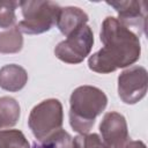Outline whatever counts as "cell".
<instances>
[{
	"instance_id": "6da1fadb",
	"label": "cell",
	"mask_w": 148,
	"mask_h": 148,
	"mask_svg": "<svg viewBox=\"0 0 148 148\" xmlns=\"http://www.w3.org/2000/svg\"><path fill=\"white\" fill-rule=\"evenodd\" d=\"M103 47L89 57L88 67L99 74H109L136 62L141 54L140 37L117 17L104 18L101 32Z\"/></svg>"
},
{
	"instance_id": "7a4b0ae2",
	"label": "cell",
	"mask_w": 148,
	"mask_h": 148,
	"mask_svg": "<svg viewBox=\"0 0 148 148\" xmlns=\"http://www.w3.org/2000/svg\"><path fill=\"white\" fill-rule=\"evenodd\" d=\"M108 105L105 92L94 86L75 88L69 98V124L80 133L87 134L95 124V119Z\"/></svg>"
},
{
	"instance_id": "3957f363",
	"label": "cell",
	"mask_w": 148,
	"mask_h": 148,
	"mask_svg": "<svg viewBox=\"0 0 148 148\" xmlns=\"http://www.w3.org/2000/svg\"><path fill=\"white\" fill-rule=\"evenodd\" d=\"M23 20L16 25L22 34L39 35L49 31L57 22L60 6L53 1H20Z\"/></svg>"
},
{
	"instance_id": "277c9868",
	"label": "cell",
	"mask_w": 148,
	"mask_h": 148,
	"mask_svg": "<svg viewBox=\"0 0 148 148\" xmlns=\"http://www.w3.org/2000/svg\"><path fill=\"white\" fill-rule=\"evenodd\" d=\"M62 123V104L57 98H49L35 105L28 118L29 128L39 142H43L53 132L60 130Z\"/></svg>"
},
{
	"instance_id": "5b68a950",
	"label": "cell",
	"mask_w": 148,
	"mask_h": 148,
	"mask_svg": "<svg viewBox=\"0 0 148 148\" xmlns=\"http://www.w3.org/2000/svg\"><path fill=\"white\" fill-rule=\"evenodd\" d=\"M94 45V34L89 25H83L60 42L56 49V57L66 64H80L90 53Z\"/></svg>"
},
{
	"instance_id": "8992f818",
	"label": "cell",
	"mask_w": 148,
	"mask_h": 148,
	"mask_svg": "<svg viewBox=\"0 0 148 148\" xmlns=\"http://www.w3.org/2000/svg\"><path fill=\"white\" fill-rule=\"evenodd\" d=\"M148 89L147 69L142 66H132L118 76V95L125 104H135L141 101Z\"/></svg>"
},
{
	"instance_id": "52a82bcc",
	"label": "cell",
	"mask_w": 148,
	"mask_h": 148,
	"mask_svg": "<svg viewBox=\"0 0 148 148\" xmlns=\"http://www.w3.org/2000/svg\"><path fill=\"white\" fill-rule=\"evenodd\" d=\"M102 141L108 148H124L130 141L125 117L116 111L106 112L99 124Z\"/></svg>"
},
{
	"instance_id": "ba28073f",
	"label": "cell",
	"mask_w": 148,
	"mask_h": 148,
	"mask_svg": "<svg viewBox=\"0 0 148 148\" xmlns=\"http://www.w3.org/2000/svg\"><path fill=\"white\" fill-rule=\"evenodd\" d=\"M118 13V21H120L128 29L135 28L138 35L145 32L147 21V6L145 1L125 0V1H106ZM132 30V29H131Z\"/></svg>"
},
{
	"instance_id": "9c48e42d",
	"label": "cell",
	"mask_w": 148,
	"mask_h": 148,
	"mask_svg": "<svg viewBox=\"0 0 148 148\" xmlns=\"http://www.w3.org/2000/svg\"><path fill=\"white\" fill-rule=\"evenodd\" d=\"M89 17L84 10L79 7H60L57 16V27L62 35L66 37L79 28L87 24Z\"/></svg>"
},
{
	"instance_id": "30bf717a",
	"label": "cell",
	"mask_w": 148,
	"mask_h": 148,
	"mask_svg": "<svg viewBox=\"0 0 148 148\" xmlns=\"http://www.w3.org/2000/svg\"><path fill=\"white\" fill-rule=\"evenodd\" d=\"M28 82L27 71L16 65L9 64L0 68V88L7 91H20Z\"/></svg>"
},
{
	"instance_id": "8fae6325",
	"label": "cell",
	"mask_w": 148,
	"mask_h": 148,
	"mask_svg": "<svg viewBox=\"0 0 148 148\" xmlns=\"http://www.w3.org/2000/svg\"><path fill=\"white\" fill-rule=\"evenodd\" d=\"M20 104L9 96L0 97V126L1 128H9L16 125L20 118Z\"/></svg>"
},
{
	"instance_id": "7c38bea8",
	"label": "cell",
	"mask_w": 148,
	"mask_h": 148,
	"mask_svg": "<svg viewBox=\"0 0 148 148\" xmlns=\"http://www.w3.org/2000/svg\"><path fill=\"white\" fill-rule=\"evenodd\" d=\"M22 46H23L22 32L17 29L16 25L0 32V53L2 54L17 53L22 50Z\"/></svg>"
},
{
	"instance_id": "4fadbf2b",
	"label": "cell",
	"mask_w": 148,
	"mask_h": 148,
	"mask_svg": "<svg viewBox=\"0 0 148 148\" xmlns=\"http://www.w3.org/2000/svg\"><path fill=\"white\" fill-rule=\"evenodd\" d=\"M0 148H30L25 135L18 130L0 131Z\"/></svg>"
},
{
	"instance_id": "5bb4252c",
	"label": "cell",
	"mask_w": 148,
	"mask_h": 148,
	"mask_svg": "<svg viewBox=\"0 0 148 148\" xmlns=\"http://www.w3.org/2000/svg\"><path fill=\"white\" fill-rule=\"evenodd\" d=\"M43 148H73V138L65 130L60 128L49 135L43 142Z\"/></svg>"
},
{
	"instance_id": "9a60e30c",
	"label": "cell",
	"mask_w": 148,
	"mask_h": 148,
	"mask_svg": "<svg viewBox=\"0 0 148 148\" xmlns=\"http://www.w3.org/2000/svg\"><path fill=\"white\" fill-rule=\"evenodd\" d=\"M20 1H0V28L10 29L16 22L15 10Z\"/></svg>"
},
{
	"instance_id": "2e32d148",
	"label": "cell",
	"mask_w": 148,
	"mask_h": 148,
	"mask_svg": "<svg viewBox=\"0 0 148 148\" xmlns=\"http://www.w3.org/2000/svg\"><path fill=\"white\" fill-rule=\"evenodd\" d=\"M73 148H108L96 133L79 134L73 139Z\"/></svg>"
},
{
	"instance_id": "e0dca14e",
	"label": "cell",
	"mask_w": 148,
	"mask_h": 148,
	"mask_svg": "<svg viewBox=\"0 0 148 148\" xmlns=\"http://www.w3.org/2000/svg\"><path fill=\"white\" fill-rule=\"evenodd\" d=\"M124 148H147V147H146L145 142H142L140 140H135V141H131L130 140Z\"/></svg>"
},
{
	"instance_id": "ac0fdd59",
	"label": "cell",
	"mask_w": 148,
	"mask_h": 148,
	"mask_svg": "<svg viewBox=\"0 0 148 148\" xmlns=\"http://www.w3.org/2000/svg\"><path fill=\"white\" fill-rule=\"evenodd\" d=\"M32 148H43V147H42V145H37V143H34Z\"/></svg>"
},
{
	"instance_id": "d6986e66",
	"label": "cell",
	"mask_w": 148,
	"mask_h": 148,
	"mask_svg": "<svg viewBox=\"0 0 148 148\" xmlns=\"http://www.w3.org/2000/svg\"><path fill=\"white\" fill-rule=\"evenodd\" d=\"M0 130H1V126H0Z\"/></svg>"
}]
</instances>
